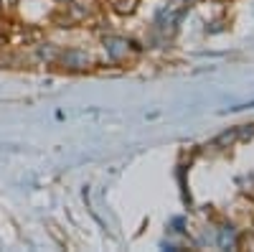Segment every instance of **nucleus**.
<instances>
[{"label":"nucleus","mask_w":254,"mask_h":252,"mask_svg":"<svg viewBox=\"0 0 254 252\" xmlns=\"http://www.w3.org/2000/svg\"><path fill=\"white\" fill-rule=\"evenodd\" d=\"M56 64H61L64 69H69V72H87V69L94 67V59H92L89 51H84V49H66V51L59 54Z\"/></svg>","instance_id":"f257e3e1"},{"label":"nucleus","mask_w":254,"mask_h":252,"mask_svg":"<svg viewBox=\"0 0 254 252\" xmlns=\"http://www.w3.org/2000/svg\"><path fill=\"white\" fill-rule=\"evenodd\" d=\"M104 51L112 61H122L127 54H130V41L122 36H107L104 38Z\"/></svg>","instance_id":"f03ea898"},{"label":"nucleus","mask_w":254,"mask_h":252,"mask_svg":"<svg viewBox=\"0 0 254 252\" xmlns=\"http://www.w3.org/2000/svg\"><path fill=\"white\" fill-rule=\"evenodd\" d=\"M87 15H89V8H84V5H79V3L71 0V3H66V18L64 20H66L69 26H74V23H81Z\"/></svg>","instance_id":"7ed1b4c3"},{"label":"nucleus","mask_w":254,"mask_h":252,"mask_svg":"<svg viewBox=\"0 0 254 252\" xmlns=\"http://www.w3.org/2000/svg\"><path fill=\"white\" fill-rule=\"evenodd\" d=\"M36 54H38V59H41V61H46V64H56L61 51H59L54 44H38Z\"/></svg>","instance_id":"20e7f679"},{"label":"nucleus","mask_w":254,"mask_h":252,"mask_svg":"<svg viewBox=\"0 0 254 252\" xmlns=\"http://www.w3.org/2000/svg\"><path fill=\"white\" fill-rule=\"evenodd\" d=\"M137 5H140V0H112V8L120 15H132L137 10Z\"/></svg>","instance_id":"39448f33"},{"label":"nucleus","mask_w":254,"mask_h":252,"mask_svg":"<svg viewBox=\"0 0 254 252\" xmlns=\"http://www.w3.org/2000/svg\"><path fill=\"white\" fill-rule=\"evenodd\" d=\"M237 138H239V133H237V130L224 133V135H219V138H216V145H231V143H234Z\"/></svg>","instance_id":"423d86ee"},{"label":"nucleus","mask_w":254,"mask_h":252,"mask_svg":"<svg viewBox=\"0 0 254 252\" xmlns=\"http://www.w3.org/2000/svg\"><path fill=\"white\" fill-rule=\"evenodd\" d=\"M56 3H64V5H66V3H71V0H56Z\"/></svg>","instance_id":"0eeeda50"}]
</instances>
